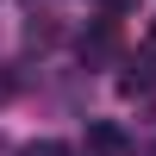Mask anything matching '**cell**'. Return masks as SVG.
<instances>
[{"label":"cell","instance_id":"6da1fadb","mask_svg":"<svg viewBox=\"0 0 156 156\" xmlns=\"http://www.w3.org/2000/svg\"><path fill=\"white\" fill-rule=\"evenodd\" d=\"M81 150H87V156H131V137H125L112 119H94V125H87V144H81Z\"/></svg>","mask_w":156,"mask_h":156},{"label":"cell","instance_id":"7a4b0ae2","mask_svg":"<svg viewBox=\"0 0 156 156\" xmlns=\"http://www.w3.org/2000/svg\"><path fill=\"white\" fill-rule=\"evenodd\" d=\"M112 50H119V25L112 19H100L94 31H81V62H106Z\"/></svg>","mask_w":156,"mask_h":156},{"label":"cell","instance_id":"3957f363","mask_svg":"<svg viewBox=\"0 0 156 156\" xmlns=\"http://www.w3.org/2000/svg\"><path fill=\"white\" fill-rule=\"evenodd\" d=\"M150 87H156V69H150V62H137V69H125V75H119V94H125V100L150 94Z\"/></svg>","mask_w":156,"mask_h":156},{"label":"cell","instance_id":"277c9868","mask_svg":"<svg viewBox=\"0 0 156 156\" xmlns=\"http://www.w3.org/2000/svg\"><path fill=\"white\" fill-rule=\"evenodd\" d=\"M19 156H75L69 144H56V137H37V144H25Z\"/></svg>","mask_w":156,"mask_h":156},{"label":"cell","instance_id":"5b68a950","mask_svg":"<svg viewBox=\"0 0 156 156\" xmlns=\"http://www.w3.org/2000/svg\"><path fill=\"white\" fill-rule=\"evenodd\" d=\"M100 6H106V12H131L137 0H100Z\"/></svg>","mask_w":156,"mask_h":156},{"label":"cell","instance_id":"8992f818","mask_svg":"<svg viewBox=\"0 0 156 156\" xmlns=\"http://www.w3.org/2000/svg\"><path fill=\"white\" fill-rule=\"evenodd\" d=\"M150 50H156V19H150Z\"/></svg>","mask_w":156,"mask_h":156},{"label":"cell","instance_id":"52a82bcc","mask_svg":"<svg viewBox=\"0 0 156 156\" xmlns=\"http://www.w3.org/2000/svg\"><path fill=\"white\" fill-rule=\"evenodd\" d=\"M144 156H156V144H150V150H144Z\"/></svg>","mask_w":156,"mask_h":156}]
</instances>
